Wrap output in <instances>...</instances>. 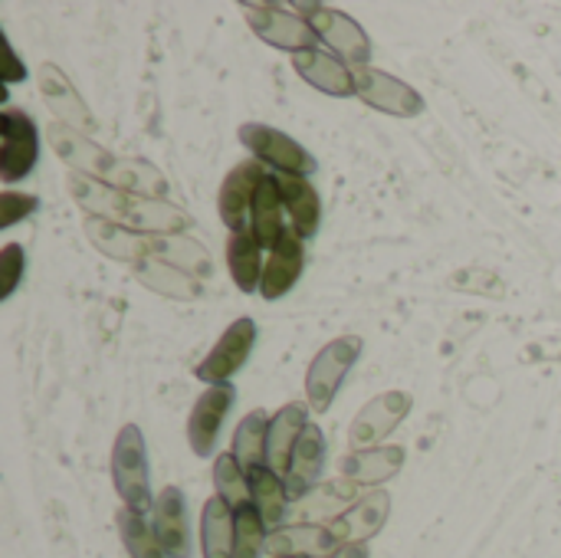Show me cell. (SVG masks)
Wrapping results in <instances>:
<instances>
[{
    "label": "cell",
    "mask_w": 561,
    "mask_h": 558,
    "mask_svg": "<svg viewBox=\"0 0 561 558\" xmlns=\"http://www.w3.org/2000/svg\"><path fill=\"white\" fill-rule=\"evenodd\" d=\"M118 533H122L125 553L131 558H171L164 553V546L158 543L154 526H148L141 513L122 510L118 513Z\"/></svg>",
    "instance_id": "1f68e13d"
},
{
    "label": "cell",
    "mask_w": 561,
    "mask_h": 558,
    "mask_svg": "<svg viewBox=\"0 0 561 558\" xmlns=\"http://www.w3.org/2000/svg\"><path fill=\"white\" fill-rule=\"evenodd\" d=\"M0 138H3V148H0V178L7 184L26 178L33 168H36V158H39V135H36V125L26 112L20 109H3L0 112Z\"/></svg>",
    "instance_id": "52a82bcc"
},
{
    "label": "cell",
    "mask_w": 561,
    "mask_h": 558,
    "mask_svg": "<svg viewBox=\"0 0 561 558\" xmlns=\"http://www.w3.org/2000/svg\"><path fill=\"white\" fill-rule=\"evenodd\" d=\"M404 447L388 444V447H368V451H355L342 460V480H348L352 487H381L391 477L401 474L404 467Z\"/></svg>",
    "instance_id": "e0dca14e"
},
{
    "label": "cell",
    "mask_w": 561,
    "mask_h": 558,
    "mask_svg": "<svg viewBox=\"0 0 561 558\" xmlns=\"http://www.w3.org/2000/svg\"><path fill=\"white\" fill-rule=\"evenodd\" d=\"M227 266H230V280L240 293H260V280H263V247L256 240V234L237 230L227 240Z\"/></svg>",
    "instance_id": "d4e9b609"
},
{
    "label": "cell",
    "mask_w": 561,
    "mask_h": 558,
    "mask_svg": "<svg viewBox=\"0 0 561 558\" xmlns=\"http://www.w3.org/2000/svg\"><path fill=\"white\" fill-rule=\"evenodd\" d=\"M329 558H368V546L365 543H352V546L335 549Z\"/></svg>",
    "instance_id": "d590c367"
},
{
    "label": "cell",
    "mask_w": 561,
    "mask_h": 558,
    "mask_svg": "<svg viewBox=\"0 0 561 558\" xmlns=\"http://www.w3.org/2000/svg\"><path fill=\"white\" fill-rule=\"evenodd\" d=\"M145 257H154V260H164L184 273H191L194 280H210L214 276V263L207 257V250L184 237V234H154V237H145Z\"/></svg>",
    "instance_id": "603a6c76"
},
{
    "label": "cell",
    "mask_w": 561,
    "mask_h": 558,
    "mask_svg": "<svg viewBox=\"0 0 561 558\" xmlns=\"http://www.w3.org/2000/svg\"><path fill=\"white\" fill-rule=\"evenodd\" d=\"M322 467H325V434L316 424H309L299 447H296V454H293L289 474L283 477L289 503H302L316 490V483L322 477Z\"/></svg>",
    "instance_id": "2e32d148"
},
{
    "label": "cell",
    "mask_w": 561,
    "mask_h": 558,
    "mask_svg": "<svg viewBox=\"0 0 561 558\" xmlns=\"http://www.w3.org/2000/svg\"><path fill=\"white\" fill-rule=\"evenodd\" d=\"M214 487H217V497L230 503V510L237 513L240 506H250V477L247 470L237 464L233 454H220L214 460Z\"/></svg>",
    "instance_id": "4dcf8cb0"
},
{
    "label": "cell",
    "mask_w": 561,
    "mask_h": 558,
    "mask_svg": "<svg viewBox=\"0 0 561 558\" xmlns=\"http://www.w3.org/2000/svg\"><path fill=\"white\" fill-rule=\"evenodd\" d=\"M230 454L237 457V464L247 470V477L260 467L270 464V418L263 411H250L237 431H233V444Z\"/></svg>",
    "instance_id": "4316f807"
},
{
    "label": "cell",
    "mask_w": 561,
    "mask_h": 558,
    "mask_svg": "<svg viewBox=\"0 0 561 558\" xmlns=\"http://www.w3.org/2000/svg\"><path fill=\"white\" fill-rule=\"evenodd\" d=\"M243 13H247V23L253 26V33L276 49H286L296 56V53L319 46L316 30L296 10H286L279 3H247Z\"/></svg>",
    "instance_id": "5b68a950"
},
{
    "label": "cell",
    "mask_w": 561,
    "mask_h": 558,
    "mask_svg": "<svg viewBox=\"0 0 561 558\" xmlns=\"http://www.w3.org/2000/svg\"><path fill=\"white\" fill-rule=\"evenodd\" d=\"M23 270H26L23 247H20V243H7V247L0 250V276H3L0 299H10V296H13V289H16L20 280H23Z\"/></svg>",
    "instance_id": "836d02e7"
},
{
    "label": "cell",
    "mask_w": 561,
    "mask_h": 558,
    "mask_svg": "<svg viewBox=\"0 0 561 558\" xmlns=\"http://www.w3.org/2000/svg\"><path fill=\"white\" fill-rule=\"evenodd\" d=\"M296 13H306V20H309V26L316 30L319 43H322L332 56H339V59L348 62L352 69L371 66V62H368V59H371V39H368V33L358 26L355 16H348V13H342V10H332V7H325V3H299Z\"/></svg>",
    "instance_id": "7a4b0ae2"
},
{
    "label": "cell",
    "mask_w": 561,
    "mask_h": 558,
    "mask_svg": "<svg viewBox=\"0 0 561 558\" xmlns=\"http://www.w3.org/2000/svg\"><path fill=\"white\" fill-rule=\"evenodd\" d=\"M306 428H309V405H302V401H289L286 408L276 411V418H270V467L279 477L289 474L293 454H296Z\"/></svg>",
    "instance_id": "ffe728a7"
},
{
    "label": "cell",
    "mask_w": 561,
    "mask_h": 558,
    "mask_svg": "<svg viewBox=\"0 0 561 558\" xmlns=\"http://www.w3.org/2000/svg\"><path fill=\"white\" fill-rule=\"evenodd\" d=\"M266 164H260L256 158L240 161L237 168H230V174L220 184V197H217V210L220 220L230 227V234L247 230L250 227V214H253V197L260 191V184L266 181Z\"/></svg>",
    "instance_id": "30bf717a"
},
{
    "label": "cell",
    "mask_w": 561,
    "mask_h": 558,
    "mask_svg": "<svg viewBox=\"0 0 561 558\" xmlns=\"http://www.w3.org/2000/svg\"><path fill=\"white\" fill-rule=\"evenodd\" d=\"M293 66H296V72L309 86H316L325 95H335V99L355 95V72L348 69V62H342L339 56H332L322 46L306 49V53H296L293 56Z\"/></svg>",
    "instance_id": "9a60e30c"
},
{
    "label": "cell",
    "mask_w": 561,
    "mask_h": 558,
    "mask_svg": "<svg viewBox=\"0 0 561 558\" xmlns=\"http://www.w3.org/2000/svg\"><path fill=\"white\" fill-rule=\"evenodd\" d=\"M240 141H243V148L253 151V158L260 164H270L279 174H293V178L316 174V158L296 138H289L286 132H279L273 125L247 122V125H240Z\"/></svg>",
    "instance_id": "277c9868"
},
{
    "label": "cell",
    "mask_w": 561,
    "mask_h": 558,
    "mask_svg": "<svg viewBox=\"0 0 561 558\" xmlns=\"http://www.w3.org/2000/svg\"><path fill=\"white\" fill-rule=\"evenodd\" d=\"M266 523L256 513V506L237 510V536H233V558H260L266 553Z\"/></svg>",
    "instance_id": "d6a6232c"
},
{
    "label": "cell",
    "mask_w": 561,
    "mask_h": 558,
    "mask_svg": "<svg viewBox=\"0 0 561 558\" xmlns=\"http://www.w3.org/2000/svg\"><path fill=\"white\" fill-rule=\"evenodd\" d=\"M362 339L358 335H342V339H332L329 345H322L306 372V398H309V408L316 414H325L345 382V375L352 372V365L358 362L362 355Z\"/></svg>",
    "instance_id": "3957f363"
},
{
    "label": "cell",
    "mask_w": 561,
    "mask_h": 558,
    "mask_svg": "<svg viewBox=\"0 0 561 558\" xmlns=\"http://www.w3.org/2000/svg\"><path fill=\"white\" fill-rule=\"evenodd\" d=\"M135 276L141 280V286L168 296V299H197L201 296V280H194L191 273L164 263V260H154V257H141L135 266Z\"/></svg>",
    "instance_id": "f1b7e54d"
},
{
    "label": "cell",
    "mask_w": 561,
    "mask_h": 558,
    "mask_svg": "<svg viewBox=\"0 0 561 558\" xmlns=\"http://www.w3.org/2000/svg\"><path fill=\"white\" fill-rule=\"evenodd\" d=\"M414 408V398L408 391H385L378 398H371L358 418L352 421V431H348V441L355 451H368V447H378V441L391 437L394 428L411 414Z\"/></svg>",
    "instance_id": "ba28073f"
},
{
    "label": "cell",
    "mask_w": 561,
    "mask_h": 558,
    "mask_svg": "<svg viewBox=\"0 0 561 558\" xmlns=\"http://www.w3.org/2000/svg\"><path fill=\"white\" fill-rule=\"evenodd\" d=\"M49 138H53L56 155L72 168V174H85V178H95V181H108L118 155L99 148L82 132H76V128H69L62 122H53L49 125Z\"/></svg>",
    "instance_id": "7c38bea8"
},
{
    "label": "cell",
    "mask_w": 561,
    "mask_h": 558,
    "mask_svg": "<svg viewBox=\"0 0 561 558\" xmlns=\"http://www.w3.org/2000/svg\"><path fill=\"white\" fill-rule=\"evenodd\" d=\"M154 536L171 558H191L187 539V503L178 487H164L154 500Z\"/></svg>",
    "instance_id": "d6986e66"
},
{
    "label": "cell",
    "mask_w": 561,
    "mask_h": 558,
    "mask_svg": "<svg viewBox=\"0 0 561 558\" xmlns=\"http://www.w3.org/2000/svg\"><path fill=\"white\" fill-rule=\"evenodd\" d=\"M112 483L131 513L154 510L151 500V474H148V447L138 424H125L112 447Z\"/></svg>",
    "instance_id": "6da1fadb"
},
{
    "label": "cell",
    "mask_w": 561,
    "mask_h": 558,
    "mask_svg": "<svg viewBox=\"0 0 561 558\" xmlns=\"http://www.w3.org/2000/svg\"><path fill=\"white\" fill-rule=\"evenodd\" d=\"M388 513H391L388 490H371L352 510L339 513V520L329 523V533L339 543V549L342 546H352V543H368L371 536L381 533V526L388 523Z\"/></svg>",
    "instance_id": "4fadbf2b"
},
{
    "label": "cell",
    "mask_w": 561,
    "mask_h": 558,
    "mask_svg": "<svg viewBox=\"0 0 561 558\" xmlns=\"http://www.w3.org/2000/svg\"><path fill=\"white\" fill-rule=\"evenodd\" d=\"M250 500H253L256 513L263 516V523L273 526V529H279V523L286 520L289 497H286L283 477H279L270 464L250 474Z\"/></svg>",
    "instance_id": "f546056e"
},
{
    "label": "cell",
    "mask_w": 561,
    "mask_h": 558,
    "mask_svg": "<svg viewBox=\"0 0 561 558\" xmlns=\"http://www.w3.org/2000/svg\"><path fill=\"white\" fill-rule=\"evenodd\" d=\"M233 536H237V513L227 500L210 497L201 513V546L204 558H233Z\"/></svg>",
    "instance_id": "83f0119b"
},
{
    "label": "cell",
    "mask_w": 561,
    "mask_h": 558,
    "mask_svg": "<svg viewBox=\"0 0 561 558\" xmlns=\"http://www.w3.org/2000/svg\"><path fill=\"white\" fill-rule=\"evenodd\" d=\"M286 207H283V194H279V184H276V174H270L256 197H253V214H250V230L256 234L260 247L263 250H273L293 227H286L283 220Z\"/></svg>",
    "instance_id": "cb8c5ba5"
},
{
    "label": "cell",
    "mask_w": 561,
    "mask_h": 558,
    "mask_svg": "<svg viewBox=\"0 0 561 558\" xmlns=\"http://www.w3.org/2000/svg\"><path fill=\"white\" fill-rule=\"evenodd\" d=\"M233 401H237V391H233L230 382L210 385V388L197 398V405H194V411H191V418H187V444H191V451H194L197 457H210V451H214V444H217V434H220V428H224V418H227V411L233 408Z\"/></svg>",
    "instance_id": "8fae6325"
},
{
    "label": "cell",
    "mask_w": 561,
    "mask_h": 558,
    "mask_svg": "<svg viewBox=\"0 0 561 558\" xmlns=\"http://www.w3.org/2000/svg\"><path fill=\"white\" fill-rule=\"evenodd\" d=\"M352 72H355V95L365 105L394 118H417L424 112V99L417 95V89L394 79L391 72L375 69V66H358Z\"/></svg>",
    "instance_id": "8992f818"
},
{
    "label": "cell",
    "mask_w": 561,
    "mask_h": 558,
    "mask_svg": "<svg viewBox=\"0 0 561 558\" xmlns=\"http://www.w3.org/2000/svg\"><path fill=\"white\" fill-rule=\"evenodd\" d=\"M85 237L92 240V247L112 260H125V263H138L145 257V234H135L122 224L102 220V217H85Z\"/></svg>",
    "instance_id": "484cf974"
},
{
    "label": "cell",
    "mask_w": 561,
    "mask_h": 558,
    "mask_svg": "<svg viewBox=\"0 0 561 558\" xmlns=\"http://www.w3.org/2000/svg\"><path fill=\"white\" fill-rule=\"evenodd\" d=\"M36 207H39V197H33V194H13V191H3V194H0V227H13L16 220L30 217Z\"/></svg>",
    "instance_id": "e575fe53"
},
{
    "label": "cell",
    "mask_w": 561,
    "mask_h": 558,
    "mask_svg": "<svg viewBox=\"0 0 561 558\" xmlns=\"http://www.w3.org/2000/svg\"><path fill=\"white\" fill-rule=\"evenodd\" d=\"M302 266H306L302 240L289 230V234L270 250V260H266L263 280H260V296H263V299H283V296L299 283Z\"/></svg>",
    "instance_id": "ac0fdd59"
},
{
    "label": "cell",
    "mask_w": 561,
    "mask_h": 558,
    "mask_svg": "<svg viewBox=\"0 0 561 558\" xmlns=\"http://www.w3.org/2000/svg\"><path fill=\"white\" fill-rule=\"evenodd\" d=\"M279 194H283V207L293 220V234L299 240H309L319 234L322 224V201L319 191L309 184V178H293V174H276Z\"/></svg>",
    "instance_id": "7402d4cb"
},
{
    "label": "cell",
    "mask_w": 561,
    "mask_h": 558,
    "mask_svg": "<svg viewBox=\"0 0 561 558\" xmlns=\"http://www.w3.org/2000/svg\"><path fill=\"white\" fill-rule=\"evenodd\" d=\"M39 92H43L49 112L62 125H69V128H76L82 135H89L95 128V118H92L89 105L82 102V95L76 92V86L66 79V72L56 62H43L39 66Z\"/></svg>",
    "instance_id": "5bb4252c"
},
{
    "label": "cell",
    "mask_w": 561,
    "mask_h": 558,
    "mask_svg": "<svg viewBox=\"0 0 561 558\" xmlns=\"http://www.w3.org/2000/svg\"><path fill=\"white\" fill-rule=\"evenodd\" d=\"M256 345V322L253 319H237L227 326L220 342L207 352V358L194 368V375L207 385H224L230 382L250 358Z\"/></svg>",
    "instance_id": "9c48e42d"
},
{
    "label": "cell",
    "mask_w": 561,
    "mask_h": 558,
    "mask_svg": "<svg viewBox=\"0 0 561 558\" xmlns=\"http://www.w3.org/2000/svg\"><path fill=\"white\" fill-rule=\"evenodd\" d=\"M335 549L339 543L332 539L329 526H316V523L279 526L266 539V556L273 558H319Z\"/></svg>",
    "instance_id": "44dd1931"
}]
</instances>
